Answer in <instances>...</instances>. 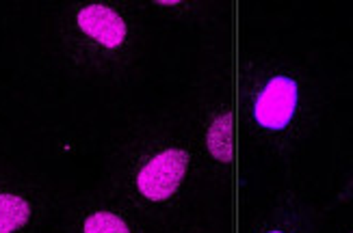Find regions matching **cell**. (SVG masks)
Returning <instances> with one entry per match:
<instances>
[{
	"instance_id": "cell-1",
	"label": "cell",
	"mask_w": 353,
	"mask_h": 233,
	"mask_svg": "<svg viewBox=\"0 0 353 233\" xmlns=\"http://www.w3.org/2000/svg\"><path fill=\"white\" fill-rule=\"evenodd\" d=\"M189 166V153L184 149H165L150 158L137 175V188L150 201H165L172 197Z\"/></svg>"
},
{
	"instance_id": "cell-2",
	"label": "cell",
	"mask_w": 353,
	"mask_h": 233,
	"mask_svg": "<svg viewBox=\"0 0 353 233\" xmlns=\"http://www.w3.org/2000/svg\"><path fill=\"white\" fill-rule=\"evenodd\" d=\"M299 100L297 82L288 76H275L267 82L254 106V117L267 130H284L295 115Z\"/></svg>"
},
{
	"instance_id": "cell-3",
	"label": "cell",
	"mask_w": 353,
	"mask_h": 233,
	"mask_svg": "<svg viewBox=\"0 0 353 233\" xmlns=\"http://www.w3.org/2000/svg\"><path fill=\"white\" fill-rule=\"evenodd\" d=\"M79 26L91 39L106 45V48H119L126 39V24L119 13L104 5H89L79 13Z\"/></svg>"
},
{
	"instance_id": "cell-4",
	"label": "cell",
	"mask_w": 353,
	"mask_h": 233,
	"mask_svg": "<svg viewBox=\"0 0 353 233\" xmlns=\"http://www.w3.org/2000/svg\"><path fill=\"white\" fill-rule=\"evenodd\" d=\"M208 149L219 162L232 160V117L228 113L214 119L208 130Z\"/></svg>"
},
{
	"instance_id": "cell-5",
	"label": "cell",
	"mask_w": 353,
	"mask_h": 233,
	"mask_svg": "<svg viewBox=\"0 0 353 233\" xmlns=\"http://www.w3.org/2000/svg\"><path fill=\"white\" fill-rule=\"evenodd\" d=\"M30 208L22 197L0 195V233H13L26 225Z\"/></svg>"
},
{
	"instance_id": "cell-6",
	"label": "cell",
	"mask_w": 353,
	"mask_h": 233,
	"mask_svg": "<svg viewBox=\"0 0 353 233\" xmlns=\"http://www.w3.org/2000/svg\"><path fill=\"white\" fill-rule=\"evenodd\" d=\"M85 233H130L126 223L111 212H98L85 221Z\"/></svg>"
},
{
	"instance_id": "cell-7",
	"label": "cell",
	"mask_w": 353,
	"mask_h": 233,
	"mask_svg": "<svg viewBox=\"0 0 353 233\" xmlns=\"http://www.w3.org/2000/svg\"><path fill=\"white\" fill-rule=\"evenodd\" d=\"M269 233H282V231H269Z\"/></svg>"
}]
</instances>
